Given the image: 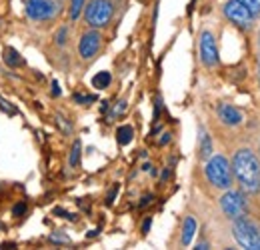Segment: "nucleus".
<instances>
[{
    "label": "nucleus",
    "instance_id": "f257e3e1",
    "mask_svg": "<svg viewBox=\"0 0 260 250\" xmlns=\"http://www.w3.org/2000/svg\"><path fill=\"white\" fill-rule=\"evenodd\" d=\"M232 176L240 184L242 192H260V160L250 148H238L232 157Z\"/></svg>",
    "mask_w": 260,
    "mask_h": 250
},
{
    "label": "nucleus",
    "instance_id": "f03ea898",
    "mask_svg": "<svg viewBox=\"0 0 260 250\" xmlns=\"http://www.w3.org/2000/svg\"><path fill=\"white\" fill-rule=\"evenodd\" d=\"M206 178L208 182L214 188H220V190H228L234 182V176H232V166L228 162L226 157L222 154H214V157L208 158L206 162Z\"/></svg>",
    "mask_w": 260,
    "mask_h": 250
},
{
    "label": "nucleus",
    "instance_id": "7ed1b4c3",
    "mask_svg": "<svg viewBox=\"0 0 260 250\" xmlns=\"http://www.w3.org/2000/svg\"><path fill=\"white\" fill-rule=\"evenodd\" d=\"M232 234L238 246L250 250H260V226L246 214L232 220Z\"/></svg>",
    "mask_w": 260,
    "mask_h": 250
},
{
    "label": "nucleus",
    "instance_id": "20e7f679",
    "mask_svg": "<svg viewBox=\"0 0 260 250\" xmlns=\"http://www.w3.org/2000/svg\"><path fill=\"white\" fill-rule=\"evenodd\" d=\"M112 4L110 0H90L84 6V20L90 28H104L112 20Z\"/></svg>",
    "mask_w": 260,
    "mask_h": 250
},
{
    "label": "nucleus",
    "instance_id": "39448f33",
    "mask_svg": "<svg viewBox=\"0 0 260 250\" xmlns=\"http://www.w3.org/2000/svg\"><path fill=\"white\" fill-rule=\"evenodd\" d=\"M224 14H226L228 20L234 26H238L240 30H250L252 24H254V16L248 12V8L240 0H228L224 4Z\"/></svg>",
    "mask_w": 260,
    "mask_h": 250
},
{
    "label": "nucleus",
    "instance_id": "423d86ee",
    "mask_svg": "<svg viewBox=\"0 0 260 250\" xmlns=\"http://www.w3.org/2000/svg\"><path fill=\"white\" fill-rule=\"evenodd\" d=\"M220 208L224 212V216L230 220L240 218L248 212V206H246V200L242 196V192H236V190H230L228 188L226 194H222L220 198Z\"/></svg>",
    "mask_w": 260,
    "mask_h": 250
},
{
    "label": "nucleus",
    "instance_id": "0eeeda50",
    "mask_svg": "<svg viewBox=\"0 0 260 250\" xmlns=\"http://www.w3.org/2000/svg\"><path fill=\"white\" fill-rule=\"evenodd\" d=\"M24 8H26V14L28 18H32L36 22H42V20H50L58 14V4L54 0H26L24 2Z\"/></svg>",
    "mask_w": 260,
    "mask_h": 250
},
{
    "label": "nucleus",
    "instance_id": "6e6552de",
    "mask_svg": "<svg viewBox=\"0 0 260 250\" xmlns=\"http://www.w3.org/2000/svg\"><path fill=\"white\" fill-rule=\"evenodd\" d=\"M100 46H102V36H100V32H98L96 28H92V30L84 32V34L80 36L78 54H80L82 60H90V58H94L98 54Z\"/></svg>",
    "mask_w": 260,
    "mask_h": 250
},
{
    "label": "nucleus",
    "instance_id": "1a4fd4ad",
    "mask_svg": "<svg viewBox=\"0 0 260 250\" xmlns=\"http://www.w3.org/2000/svg\"><path fill=\"white\" fill-rule=\"evenodd\" d=\"M200 60L208 68L218 64V46H216L214 34L210 30H204L200 34Z\"/></svg>",
    "mask_w": 260,
    "mask_h": 250
},
{
    "label": "nucleus",
    "instance_id": "9d476101",
    "mask_svg": "<svg viewBox=\"0 0 260 250\" xmlns=\"http://www.w3.org/2000/svg\"><path fill=\"white\" fill-rule=\"evenodd\" d=\"M216 114H218L220 122L226 126H238L242 122V112L232 104H218L216 106Z\"/></svg>",
    "mask_w": 260,
    "mask_h": 250
},
{
    "label": "nucleus",
    "instance_id": "9b49d317",
    "mask_svg": "<svg viewBox=\"0 0 260 250\" xmlns=\"http://www.w3.org/2000/svg\"><path fill=\"white\" fill-rule=\"evenodd\" d=\"M198 134H200V138H198V157H200V160H206L212 154V140H210V136L204 128H200Z\"/></svg>",
    "mask_w": 260,
    "mask_h": 250
},
{
    "label": "nucleus",
    "instance_id": "f8f14e48",
    "mask_svg": "<svg viewBox=\"0 0 260 250\" xmlns=\"http://www.w3.org/2000/svg\"><path fill=\"white\" fill-rule=\"evenodd\" d=\"M194 232H196V220H194V216H186V220H184V226H182L180 244H182V246H188V244H190V240L194 238Z\"/></svg>",
    "mask_w": 260,
    "mask_h": 250
},
{
    "label": "nucleus",
    "instance_id": "ddd939ff",
    "mask_svg": "<svg viewBox=\"0 0 260 250\" xmlns=\"http://www.w3.org/2000/svg\"><path fill=\"white\" fill-rule=\"evenodd\" d=\"M132 136H134V128L130 124H122L118 130H116V140L120 146H126L132 142Z\"/></svg>",
    "mask_w": 260,
    "mask_h": 250
},
{
    "label": "nucleus",
    "instance_id": "4468645a",
    "mask_svg": "<svg viewBox=\"0 0 260 250\" xmlns=\"http://www.w3.org/2000/svg\"><path fill=\"white\" fill-rule=\"evenodd\" d=\"M4 63L12 68H18V66H24V58L14 48H4Z\"/></svg>",
    "mask_w": 260,
    "mask_h": 250
},
{
    "label": "nucleus",
    "instance_id": "2eb2a0df",
    "mask_svg": "<svg viewBox=\"0 0 260 250\" xmlns=\"http://www.w3.org/2000/svg\"><path fill=\"white\" fill-rule=\"evenodd\" d=\"M110 82H112V74H110V72H106V70H102V72L94 74V78H92V86L98 88V90L108 88V86H110Z\"/></svg>",
    "mask_w": 260,
    "mask_h": 250
},
{
    "label": "nucleus",
    "instance_id": "dca6fc26",
    "mask_svg": "<svg viewBox=\"0 0 260 250\" xmlns=\"http://www.w3.org/2000/svg\"><path fill=\"white\" fill-rule=\"evenodd\" d=\"M80 148H82L80 140H74L72 150H70V158H68V164H70L72 168H76V166H78V162H80Z\"/></svg>",
    "mask_w": 260,
    "mask_h": 250
},
{
    "label": "nucleus",
    "instance_id": "f3484780",
    "mask_svg": "<svg viewBox=\"0 0 260 250\" xmlns=\"http://www.w3.org/2000/svg\"><path fill=\"white\" fill-rule=\"evenodd\" d=\"M84 2H86V0H70V18H72V20H76V18L80 16V12H82V8H84Z\"/></svg>",
    "mask_w": 260,
    "mask_h": 250
},
{
    "label": "nucleus",
    "instance_id": "a211bd4d",
    "mask_svg": "<svg viewBox=\"0 0 260 250\" xmlns=\"http://www.w3.org/2000/svg\"><path fill=\"white\" fill-rule=\"evenodd\" d=\"M246 8H248V12L254 16V18H260V0H240Z\"/></svg>",
    "mask_w": 260,
    "mask_h": 250
},
{
    "label": "nucleus",
    "instance_id": "6ab92c4d",
    "mask_svg": "<svg viewBox=\"0 0 260 250\" xmlns=\"http://www.w3.org/2000/svg\"><path fill=\"white\" fill-rule=\"evenodd\" d=\"M0 108H2V112H8L10 116L16 114V106H14L12 102H8L6 98H2V96H0Z\"/></svg>",
    "mask_w": 260,
    "mask_h": 250
},
{
    "label": "nucleus",
    "instance_id": "aec40b11",
    "mask_svg": "<svg viewBox=\"0 0 260 250\" xmlns=\"http://www.w3.org/2000/svg\"><path fill=\"white\" fill-rule=\"evenodd\" d=\"M66 34H68V28L62 26V28L58 30V34H56V42H58V46H64L66 44Z\"/></svg>",
    "mask_w": 260,
    "mask_h": 250
},
{
    "label": "nucleus",
    "instance_id": "412c9836",
    "mask_svg": "<svg viewBox=\"0 0 260 250\" xmlns=\"http://www.w3.org/2000/svg\"><path fill=\"white\" fill-rule=\"evenodd\" d=\"M74 100H76L78 104H88V102H94L96 98H94V96H82V94H74Z\"/></svg>",
    "mask_w": 260,
    "mask_h": 250
},
{
    "label": "nucleus",
    "instance_id": "4be33fe9",
    "mask_svg": "<svg viewBox=\"0 0 260 250\" xmlns=\"http://www.w3.org/2000/svg\"><path fill=\"white\" fill-rule=\"evenodd\" d=\"M24 212H26V202H18V204L12 208V214H14V216H22Z\"/></svg>",
    "mask_w": 260,
    "mask_h": 250
},
{
    "label": "nucleus",
    "instance_id": "5701e85b",
    "mask_svg": "<svg viewBox=\"0 0 260 250\" xmlns=\"http://www.w3.org/2000/svg\"><path fill=\"white\" fill-rule=\"evenodd\" d=\"M126 110V100H120L116 106H114V110H112V116H118V114H122Z\"/></svg>",
    "mask_w": 260,
    "mask_h": 250
},
{
    "label": "nucleus",
    "instance_id": "b1692460",
    "mask_svg": "<svg viewBox=\"0 0 260 250\" xmlns=\"http://www.w3.org/2000/svg\"><path fill=\"white\" fill-rule=\"evenodd\" d=\"M160 112H162V98L156 96V104H154V120H158Z\"/></svg>",
    "mask_w": 260,
    "mask_h": 250
},
{
    "label": "nucleus",
    "instance_id": "393cba45",
    "mask_svg": "<svg viewBox=\"0 0 260 250\" xmlns=\"http://www.w3.org/2000/svg\"><path fill=\"white\" fill-rule=\"evenodd\" d=\"M50 240L52 242H70V238L66 234H58V232L56 234H50Z\"/></svg>",
    "mask_w": 260,
    "mask_h": 250
},
{
    "label": "nucleus",
    "instance_id": "a878e982",
    "mask_svg": "<svg viewBox=\"0 0 260 250\" xmlns=\"http://www.w3.org/2000/svg\"><path fill=\"white\" fill-rule=\"evenodd\" d=\"M116 192H118V186H114L112 190H110V192H108V198H106V204H108V206L114 202V196H116Z\"/></svg>",
    "mask_w": 260,
    "mask_h": 250
},
{
    "label": "nucleus",
    "instance_id": "bb28decb",
    "mask_svg": "<svg viewBox=\"0 0 260 250\" xmlns=\"http://www.w3.org/2000/svg\"><path fill=\"white\" fill-rule=\"evenodd\" d=\"M170 140H172V134H170V132H164V134H162V138L158 140V144H160V146H164V144H168Z\"/></svg>",
    "mask_w": 260,
    "mask_h": 250
},
{
    "label": "nucleus",
    "instance_id": "cd10ccee",
    "mask_svg": "<svg viewBox=\"0 0 260 250\" xmlns=\"http://www.w3.org/2000/svg\"><path fill=\"white\" fill-rule=\"evenodd\" d=\"M150 224H152V218L148 216V218L144 220V224H142V232H144V234H146V232L150 230Z\"/></svg>",
    "mask_w": 260,
    "mask_h": 250
},
{
    "label": "nucleus",
    "instance_id": "c85d7f7f",
    "mask_svg": "<svg viewBox=\"0 0 260 250\" xmlns=\"http://www.w3.org/2000/svg\"><path fill=\"white\" fill-rule=\"evenodd\" d=\"M52 96H60V84L56 80L52 82Z\"/></svg>",
    "mask_w": 260,
    "mask_h": 250
},
{
    "label": "nucleus",
    "instance_id": "c756f323",
    "mask_svg": "<svg viewBox=\"0 0 260 250\" xmlns=\"http://www.w3.org/2000/svg\"><path fill=\"white\" fill-rule=\"evenodd\" d=\"M150 200H152V196H144V198L140 200V208H142V206H146V204H150Z\"/></svg>",
    "mask_w": 260,
    "mask_h": 250
},
{
    "label": "nucleus",
    "instance_id": "7c9ffc66",
    "mask_svg": "<svg viewBox=\"0 0 260 250\" xmlns=\"http://www.w3.org/2000/svg\"><path fill=\"white\" fill-rule=\"evenodd\" d=\"M170 172H172V168L168 166V168H166V170H164V172H162V180H166V178L170 176Z\"/></svg>",
    "mask_w": 260,
    "mask_h": 250
},
{
    "label": "nucleus",
    "instance_id": "2f4dec72",
    "mask_svg": "<svg viewBox=\"0 0 260 250\" xmlns=\"http://www.w3.org/2000/svg\"><path fill=\"white\" fill-rule=\"evenodd\" d=\"M196 248H198V250H204V248H208V242H198V244H196Z\"/></svg>",
    "mask_w": 260,
    "mask_h": 250
},
{
    "label": "nucleus",
    "instance_id": "473e14b6",
    "mask_svg": "<svg viewBox=\"0 0 260 250\" xmlns=\"http://www.w3.org/2000/svg\"><path fill=\"white\" fill-rule=\"evenodd\" d=\"M258 48H260V32H258ZM258 78H260V58H258Z\"/></svg>",
    "mask_w": 260,
    "mask_h": 250
},
{
    "label": "nucleus",
    "instance_id": "72a5a7b5",
    "mask_svg": "<svg viewBox=\"0 0 260 250\" xmlns=\"http://www.w3.org/2000/svg\"><path fill=\"white\" fill-rule=\"evenodd\" d=\"M258 154H260V142H258Z\"/></svg>",
    "mask_w": 260,
    "mask_h": 250
},
{
    "label": "nucleus",
    "instance_id": "f704fd0d",
    "mask_svg": "<svg viewBox=\"0 0 260 250\" xmlns=\"http://www.w3.org/2000/svg\"><path fill=\"white\" fill-rule=\"evenodd\" d=\"M0 230H2V222H0Z\"/></svg>",
    "mask_w": 260,
    "mask_h": 250
},
{
    "label": "nucleus",
    "instance_id": "c9c22d12",
    "mask_svg": "<svg viewBox=\"0 0 260 250\" xmlns=\"http://www.w3.org/2000/svg\"><path fill=\"white\" fill-rule=\"evenodd\" d=\"M194 2H196V0H192V4H194ZM192 4H190V6H192Z\"/></svg>",
    "mask_w": 260,
    "mask_h": 250
}]
</instances>
